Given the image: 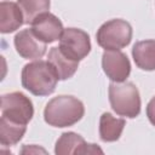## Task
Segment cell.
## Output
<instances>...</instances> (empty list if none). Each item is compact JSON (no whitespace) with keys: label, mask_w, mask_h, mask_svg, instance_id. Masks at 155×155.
<instances>
[{"label":"cell","mask_w":155,"mask_h":155,"mask_svg":"<svg viewBox=\"0 0 155 155\" xmlns=\"http://www.w3.org/2000/svg\"><path fill=\"white\" fill-rule=\"evenodd\" d=\"M84 113L85 108L81 101L73 96H58L46 104L44 119L51 126L67 127L80 121Z\"/></svg>","instance_id":"cell-1"},{"label":"cell","mask_w":155,"mask_h":155,"mask_svg":"<svg viewBox=\"0 0 155 155\" xmlns=\"http://www.w3.org/2000/svg\"><path fill=\"white\" fill-rule=\"evenodd\" d=\"M58 76L47 61H35L25 64L22 70V85L35 96L51 94L57 85Z\"/></svg>","instance_id":"cell-2"},{"label":"cell","mask_w":155,"mask_h":155,"mask_svg":"<svg viewBox=\"0 0 155 155\" xmlns=\"http://www.w3.org/2000/svg\"><path fill=\"white\" fill-rule=\"evenodd\" d=\"M109 102L113 110L126 117H136L140 111V98L132 82H111L109 85Z\"/></svg>","instance_id":"cell-3"},{"label":"cell","mask_w":155,"mask_h":155,"mask_svg":"<svg viewBox=\"0 0 155 155\" xmlns=\"http://www.w3.org/2000/svg\"><path fill=\"white\" fill-rule=\"evenodd\" d=\"M132 28L124 19H111L101 25L97 31V42L105 50H120L130 44Z\"/></svg>","instance_id":"cell-4"},{"label":"cell","mask_w":155,"mask_h":155,"mask_svg":"<svg viewBox=\"0 0 155 155\" xmlns=\"http://www.w3.org/2000/svg\"><path fill=\"white\" fill-rule=\"evenodd\" d=\"M34 114L31 101L22 92H11L1 97V116L27 125Z\"/></svg>","instance_id":"cell-5"},{"label":"cell","mask_w":155,"mask_h":155,"mask_svg":"<svg viewBox=\"0 0 155 155\" xmlns=\"http://www.w3.org/2000/svg\"><path fill=\"white\" fill-rule=\"evenodd\" d=\"M61 51L74 61H81L91 51L90 36L86 31L78 28H67L59 39Z\"/></svg>","instance_id":"cell-6"},{"label":"cell","mask_w":155,"mask_h":155,"mask_svg":"<svg viewBox=\"0 0 155 155\" xmlns=\"http://www.w3.org/2000/svg\"><path fill=\"white\" fill-rule=\"evenodd\" d=\"M102 67L107 76L114 82H124L131 73L127 56L119 50H105L102 56Z\"/></svg>","instance_id":"cell-7"},{"label":"cell","mask_w":155,"mask_h":155,"mask_svg":"<svg viewBox=\"0 0 155 155\" xmlns=\"http://www.w3.org/2000/svg\"><path fill=\"white\" fill-rule=\"evenodd\" d=\"M16 51L25 59L41 58L46 52V42L41 41L31 29H24L15 36Z\"/></svg>","instance_id":"cell-8"},{"label":"cell","mask_w":155,"mask_h":155,"mask_svg":"<svg viewBox=\"0 0 155 155\" xmlns=\"http://www.w3.org/2000/svg\"><path fill=\"white\" fill-rule=\"evenodd\" d=\"M31 30L41 41L50 44L61 39L64 29L58 17L50 12H46L39 16L31 23Z\"/></svg>","instance_id":"cell-9"},{"label":"cell","mask_w":155,"mask_h":155,"mask_svg":"<svg viewBox=\"0 0 155 155\" xmlns=\"http://www.w3.org/2000/svg\"><path fill=\"white\" fill-rule=\"evenodd\" d=\"M24 23V17L18 4L2 1L0 4V31L12 33Z\"/></svg>","instance_id":"cell-10"},{"label":"cell","mask_w":155,"mask_h":155,"mask_svg":"<svg viewBox=\"0 0 155 155\" xmlns=\"http://www.w3.org/2000/svg\"><path fill=\"white\" fill-rule=\"evenodd\" d=\"M47 61L53 67L59 80H67L71 78L78 70L79 62L65 56L59 47H52L48 52Z\"/></svg>","instance_id":"cell-11"},{"label":"cell","mask_w":155,"mask_h":155,"mask_svg":"<svg viewBox=\"0 0 155 155\" xmlns=\"http://www.w3.org/2000/svg\"><path fill=\"white\" fill-rule=\"evenodd\" d=\"M132 56L138 68L155 70V40H143L134 44Z\"/></svg>","instance_id":"cell-12"},{"label":"cell","mask_w":155,"mask_h":155,"mask_svg":"<svg viewBox=\"0 0 155 155\" xmlns=\"http://www.w3.org/2000/svg\"><path fill=\"white\" fill-rule=\"evenodd\" d=\"M125 127V120L114 117L110 113H104L99 121V136L104 142H115L120 138Z\"/></svg>","instance_id":"cell-13"},{"label":"cell","mask_w":155,"mask_h":155,"mask_svg":"<svg viewBox=\"0 0 155 155\" xmlns=\"http://www.w3.org/2000/svg\"><path fill=\"white\" fill-rule=\"evenodd\" d=\"M27 125L18 124L1 116L0 119V143L2 145H13L18 143L24 136Z\"/></svg>","instance_id":"cell-14"},{"label":"cell","mask_w":155,"mask_h":155,"mask_svg":"<svg viewBox=\"0 0 155 155\" xmlns=\"http://www.w3.org/2000/svg\"><path fill=\"white\" fill-rule=\"evenodd\" d=\"M85 143V139L80 134H76L74 132H65L57 140L54 153L57 155L80 154V150Z\"/></svg>","instance_id":"cell-15"},{"label":"cell","mask_w":155,"mask_h":155,"mask_svg":"<svg viewBox=\"0 0 155 155\" xmlns=\"http://www.w3.org/2000/svg\"><path fill=\"white\" fill-rule=\"evenodd\" d=\"M18 6L22 10L24 23L31 24L39 16L46 13L50 8V0H18Z\"/></svg>","instance_id":"cell-16"},{"label":"cell","mask_w":155,"mask_h":155,"mask_svg":"<svg viewBox=\"0 0 155 155\" xmlns=\"http://www.w3.org/2000/svg\"><path fill=\"white\" fill-rule=\"evenodd\" d=\"M147 116H148L150 124L155 126V97H153L150 99V102L148 103V107H147Z\"/></svg>","instance_id":"cell-17"},{"label":"cell","mask_w":155,"mask_h":155,"mask_svg":"<svg viewBox=\"0 0 155 155\" xmlns=\"http://www.w3.org/2000/svg\"><path fill=\"white\" fill-rule=\"evenodd\" d=\"M22 154H30V153H46L44 149H40V148H38V147H35V145H31V147H24L23 149H22V151H21Z\"/></svg>","instance_id":"cell-18"}]
</instances>
